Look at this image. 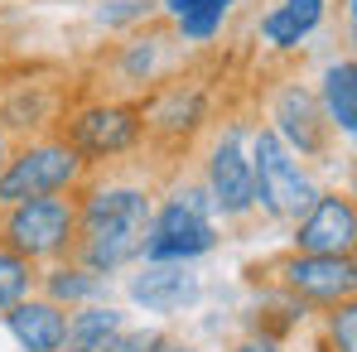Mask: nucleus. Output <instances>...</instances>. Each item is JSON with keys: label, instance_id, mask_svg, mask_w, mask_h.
Instances as JSON below:
<instances>
[{"label": "nucleus", "instance_id": "f257e3e1", "mask_svg": "<svg viewBox=\"0 0 357 352\" xmlns=\"http://www.w3.org/2000/svg\"><path fill=\"white\" fill-rule=\"evenodd\" d=\"M150 236V203L135 188H112L87 203V266L116 270L145 251Z\"/></svg>", "mask_w": 357, "mask_h": 352}, {"label": "nucleus", "instance_id": "f03ea898", "mask_svg": "<svg viewBox=\"0 0 357 352\" xmlns=\"http://www.w3.org/2000/svg\"><path fill=\"white\" fill-rule=\"evenodd\" d=\"M251 203H261L266 213H304L314 203V188L295 169L285 140L275 130L256 135V160H251Z\"/></svg>", "mask_w": 357, "mask_h": 352}, {"label": "nucleus", "instance_id": "7ed1b4c3", "mask_svg": "<svg viewBox=\"0 0 357 352\" xmlns=\"http://www.w3.org/2000/svg\"><path fill=\"white\" fill-rule=\"evenodd\" d=\"M77 150L68 145H34L20 160H10V169L0 174V203H29V198H49L77 174Z\"/></svg>", "mask_w": 357, "mask_h": 352}, {"label": "nucleus", "instance_id": "20e7f679", "mask_svg": "<svg viewBox=\"0 0 357 352\" xmlns=\"http://www.w3.org/2000/svg\"><path fill=\"white\" fill-rule=\"evenodd\" d=\"M213 246V227H208V203L203 193H183L169 203L155 222V232L145 236V256L150 261H188L198 251Z\"/></svg>", "mask_w": 357, "mask_h": 352}, {"label": "nucleus", "instance_id": "39448f33", "mask_svg": "<svg viewBox=\"0 0 357 352\" xmlns=\"http://www.w3.org/2000/svg\"><path fill=\"white\" fill-rule=\"evenodd\" d=\"M73 208L63 203V198H29V203H15V213H10V246H15V256H49V251H59L63 241L73 236Z\"/></svg>", "mask_w": 357, "mask_h": 352}, {"label": "nucleus", "instance_id": "423d86ee", "mask_svg": "<svg viewBox=\"0 0 357 352\" xmlns=\"http://www.w3.org/2000/svg\"><path fill=\"white\" fill-rule=\"evenodd\" d=\"M357 236V217L348 198H319L309 203V217L299 222V251L304 256H348Z\"/></svg>", "mask_w": 357, "mask_h": 352}, {"label": "nucleus", "instance_id": "0eeeda50", "mask_svg": "<svg viewBox=\"0 0 357 352\" xmlns=\"http://www.w3.org/2000/svg\"><path fill=\"white\" fill-rule=\"evenodd\" d=\"M140 135V121L130 107H92L73 121V145L82 155H121Z\"/></svg>", "mask_w": 357, "mask_h": 352}, {"label": "nucleus", "instance_id": "6e6552de", "mask_svg": "<svg viewBox=\"0 0 357 352\" xmlns=\"http://www.w3.org/2000/svg\"><path fill=\"white\" fill-rule=\"evenodd\" d=\"M290 290L309 294V299H343L353 294V261L348 256H295L285 266Z\"/></svg>", "mask_w": 357, "mask_h": 352}, {"label": "nucleus", "instance_id": "1a4fd4ad", "mask_svg": "<svg viewBox=\"0 0 357 352\" xmlns=\"http://www.w3.org/2000/svg\"><path fill=\"white\" fill-rule=\"evenodd\" d=\"M213 203L222 213H246L251 208V160L241 155L237 130H227V140L213 155Z\"/></svg>", "mask_w": 357, "mask_h": 352}, {"label": "nucleus", "instance_id": "9d476101", "mask_svg": "<svg viewBox=\"0 0 357 352\" xmlns=\"http://www.w3.org/2000/svg\"><path fill=\"white\" fill-rule=\"evenodd\" d=\"M10 333L20 338L24 352H59L63 333H68V319H63L54 304H10Z\"/></svg>", "mask_w": 357, "mask_h": 352}, {"label": "nucleus", "instance_id": "9b49d317", "mask_svg": "<svg viewBox=\"0 0 357 352\" xmlns=\"http://www.w3.org/2000/svg\"><path fill=\"white\" fill-rule=\"evenodd\" d=\"M130 294L145 304V309H155V314H169L178 304H188L193 294H198V280L188 275V270H178V266H155V270H145Z\"/></svg>", "mask_w": 357, "mask_h": 352}, {"label": "nucleus", "instance_id": "f8f14e48", "mask_svg": "<svg viewBox=\"0 0 357 352\" xmlns=\"http://www.w3.org/2000/svg\"><path fill=\"white\" fill-rule=\"evenodd\" d=\"M324 102H328V116L343 135L357 130V68L353 63H333L328 77H324Z\"/></svg>", "mask_w": 357, "mask_h": 352}, {"label": "nucleus", "instance_id": "ddd939ff", "mask_svg": "<svg viewBox=\"0 0 357 352\" xmlns=\"http://www.w3.org/2000/svg\"><path fill=\"white\" fill-rule=\"evenodd\" d=\"M319 15H324V0H285L266 20V39L280 44V49H290V44H299V34H309L319 24Z\"/></svg>", "mask_w": 357, "mask_h": 352}, {"label": "nucleus", "instance_id": "4468645a", "mask_svg": "<svg viewBox=\"0 0 357 352\" xmlns=\"http://www.w3.org/2000/svg\"><path fill=\"white\" fill-rule=\"evenodd\" d=\"M116 333H121V314L116 309H87V314H77V319L68 323L63 343H68L73 352H97V348H107Z\"/></svg>", "mask_w": 357, "mask_h": 352}, {"label": "nucleus", "instance_id": "2eb2a0df", "mask_svg": "<svg viewBox=\"0 0 357 352\" xmlns=\"http://www.w3.org/2000/svg\"><path fill=\"white\" fill-rule=\"evenodd\" d=\"M275 121L280 130L295 140L299 150H319V125H314V102L304 92H285L280 107H275Z\"/></svg>", "mask_w": 357, "mask_h": 352}, {"label": "nucleus", "instance_id": "dca6fc26", "mask_svg": "<svg viewBox=\"0 0 357 352\" xmlns=\"http://www.w3.org/2000/svg\"><path fill=\"white\" fill-rule=\"evenodd\" d=\"M29 290V266L15 251H0V309L20 304V294Z\"/></svg>", "mask_w": 357, "mask_h": 352}, {"label": "nucleus", "instance_id": "f3484780", "mask_svg": "<svg viewBox=\"0 0 357 352\" xmlns=\"http://www.w3.org/2000/svg\"><path fill=\"white\" fill-rule=\"evenodd\" d=\"M227 5H232V0H213V5H208V10H198L193 20H178V24H183V34H188V39H208V34L222 24Z\"/></svg>", "mask_w": 357, "mask_h": 352}, {"label": "nucleus", "instance_id": "a211bd4d", "mask_svg": "<svg viewBox=\"0 0 357 352\" xmlns=\"http://www.w3.org/2000/svg\"><path fill=\"white\" fill-rule=\"evenodd\" d=\"M333 343H338V352H357V309L353 304H343L333 314Z\"/></svg>", "mask_w": 357, "mask_h": 352}, {"label": "nucleus", "instance_id": "6ab92c4d", "mask_svg": "<svg viewBox=\"0 0 357 352\" xmlns=\"http://www.w3.org/2000/svg\"><path fill=\"white\" fill-rule=\"evenodd\" d=\"M92 285H97V280H92V275H77V270H59V275H54V294H59V299H82V294H92Z\"/></svg>", "mask_w": 357, "mask_h": 352}, {"label": "nucleus", "instance_id": "aec40b11", "mask_svg": "<svg viewBox=\"0 0 357 352\" xmlns=\"http://www.w3.org/2000/svg\"><path fill=\"white\" fill-rule=\"evenodd\" d=\"M150 348H155L150 333H116L107 348H97V352H150Z\"/></svg>", "mask_w": 357, "mask_h": 352}, {"label": "nucleus", "instance_id": "412c9836", "mask_svg": "<svg viewBox=\"0 0 357 352\" xmlns=\"http://www.w3.org/2000/svg\"><path fill=\"white\" fill-rule=\"evenodd\" d=\"M208 5H213V0H169V15H174V20H193V15L208 10Z\"/></svg>", "mask_w": 357, "mask_h": 352}, {"label": "nucleus", "instance_id": "4be33fe9", "mask_svg": "<svg viewBox=\"0 0 357 352\" xmlns=\"http://www.w3.org/2000/svg\"><path fill=\"white\" fill-rule=\"evenodd\" d=\"M150 352H198V348H183V343H155Z\"/></svg>", "mask_w": 357, "mask_h": 352}, {"label": "nucleus", "instance_id": "5701e85b", "mask_svg": "<svg viewBox=\"0 0 357 352\" xmlns=\"http://www.w3.org/2000/svg\"><path fill=\"white\" fill-rule=\"evenodd\" d=\"M237 352H275V348H271V343H241Z\"/></svg>", "mask_w": 357, "mask_h": 352}, {"label": "nucleus", "instance_id": "b1692460", "mask_svg": "<svg viewBox=\"0 0 357 352\" xmlns=\"http://www.w3.org/2000/svg\"><path fill=\"white\" fill-rule=\"evenodd\" d=\"M0 155H5V145H0Z\"/></svg>", "mask_w": 357, "mask_h": 352}, {"label": "nucleus", "instance_id": "393cba45", "mask_svg": "<svg viewBox=\"0 0 357 352\" xmlns=\"http://www.w3.org/2000/svg\"><path fill=\"white\" fill-rule=\"evenodd\" d=\"M68 352H73V348H68Z\"/></svg>", "mask_w": 357, "mask_h": 352}]
</instances>
